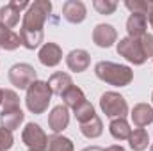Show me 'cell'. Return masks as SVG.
Here are the masks:
<instances>
[{
    "label": "cell",
    "instance_id": "1",
    "mask_svg": "<svg viewBox=\"0 0 153 151\" xmlns=\"http://www.w3.org/2000/svg\"><path fill=\"white\" fill-rule=\"evenodd\" d=\"M52 11V2L50 0H38L27 7V13L23 14L22 29H20V38L22 44L27 50H36L45 39V21Z\"/></svg>",
    "mask_w": 153,
    "mask_h": 151
},
{
    "label": "cell",
    "instance_id": "2",
    "mask_svg": "<svg viewBox=\"0 0 153 151\" xmlns=\"http://www.w3.org/2000/svg\"><path fill=\"white\" fill-rule=\"evenodd\" d=\"M94 73L100 80H103L111 85H116V87H125L134 80V71L128 66L109 62V61L98 62L94 66Z\"/></svg>",
    "mask_w": 153,
    "mask_h": 151
},
{
    "label": "cell",
    "instance_id": "3",
    "mask_svg": "<svg viewBox=\"0 0 153 151\" xmlns=\"http://www.w3.org/2000/svg\"><path fill=\"white\" fill-rule=\"evenodd\" d=\"M50 98H52V91H50L48 84L36 80L27 89V98H25L27 109L32 114H43L50 105Z\"/></svg>",
    "mask_w": 153,
    "mask_h": 151
},
{
    "label": "cell",
    "instance_id": "4",
    "mask_svg": "<svg viewBox=\"0 0 153 151\" xmlns=\"http://www.w3.org/2000/svg\"><path fill=\"white\" fill-rule=\"evenodd\" d=\"M100 107H102V110H103L105 115H109V117H112V119L125 117V115L128 114L126 100H125L121 94L112 93V91L102 94V98H100Z\"/></svg>",
    "mask_w": 153,
    "mask_h": 151
},
{
    "label": "cell",
    "instance_id": "5",
    "mask_svg": "<svg viewBox=\"0 0 153 151\" xmlns=\"http://www.w3.org/2000/svg\"><path fill=\"white\" fill-rule=\"evenodd\" d=\"M117 53L121 57H125L128 62L135 64V66H141L144 64L146 61V55L143 52V46H141V41L134 38H123L119 39L117 43Z\"/></svg>",
    "mask_w": 153,
    "mask_h": 151
},
{
    "label": "cell",
    "instance_id": "6",
    "mask_svg": "<svg viewBox=\"0 0 153 151\" xmlns=\"http://www.w3.org/2000/svg\"><path fill=\"white\" fill-rule=\"evenodd\" d=\"M22 139L25 142V146L29 148V151H46L48 150V137L43 132V128L36 124V123H29L23 128Z\"/></svg>",
    "mask_w": 153,
    "mask_h": 151
},
{
    "label": "cell",
    "instance_id": "7",
    "mask_svg": "<svg viewBox=\"0 0 153 151\" xmlns=\"http://www.w3.org/2000/svg\"><path fill=\"white\" fill-rule=\"evenodd\" d=\"M36 80V70L30 64H14L9 70V82L18 89H29Z\"/></svg>",
    "mask_w": 153,
    "mask_h": 151
},
{
    "label": "cell",
    "instance_id": "8",
    "mask_svg": "<svg viewBox=\"0 0 153 151\" xmlns=\"http://www.w3.org/2000/svg\"><path fill=\"white\" fill-rule=\"evenodd\" d=\"M30 4L29 2H18V0H13V2H9V4H5L4 7H0V23L2 25H5L7 29H13V27H16L18 25V21H20V13H22V9H25V7H29Z\"/></svg>",
    "mask_w": 153,
    "mask_h": 151
},
{
    "label": "cell",
    "instance_id": "9",
    "mask_svg": "<svg viewBox=\"0 0 153 151\" xmlns=\"http://www.w3.org/2000/svg\"><path fill=\"white\" fill-rule=\"evenodd\" d=\"M39 62L43 66H48V68H53L57 66L61 61H62V50L57 43H45L41 48H39Z\"/></svg>",
    "mask_w": 153,
    "mask_h": 151
},
{
    "label": "cell",
    "instance_id": "10",
    "mask_svg": "<svg viewBox=\"0 0 153 151\" xmlns=\"http://www.w3.org/2000/svg\"><path fill=\"white\" fill-rule=\"evenodd\" d=\"M117 39V32L112 25H107V23H100L94 27L93 30V41L94 44H98L100 48H109L112 46Z\"/></svg>",
    "mask_w": 153,
    "mask_h": 151
},
{
    "label": "cell",
    "instance_id": "11",
    "mask_svg": "<svg viewBox=\"0 0 153 151\" xmlns=\"http://www.w3.org/2000/svg\"><path fill=\"white\" fill-rule=\"evenodd\" d=\"M70 123V112L66 105H57L52 109V112L48 114V126L53 133L62 132Z\"/></svg>",
    "mask_w": 153,
    "mask_h": 151
},
{
    "label": "cell",
    "instance_id": "12",
    "mask_svg": "<svg viewBox=\"0 0 153 151\" xmlns=\"http://www.w3.org/2000/svg\"><path fill=\"white\" fill-rule=\"evenodd\" d=\"M148 29V16L141 14V13H132L130 18L126 20V30H128V38L139 39L146 34Z\"/></svg>",
    "mask_w": 153,
    "mask_h": 151
},
{
    "label": "cell",
    "instance_id": "13",
    "mask_svg": "<svg viewBox=\"0 0 153 151\" xmlns=\"http://www.w3.org/2000/svg\"><path fill=\"white\" fill-rule=\"evenodd\" d=\"M85 5L80 0H68L62 5V16L70 23H82L85 20Z\"/></svg>",
    "mask_w": 153,
    "mask_h": 151
},
{
    "label": "cell",
    "instance_id": "14",
    "mask_svg": "<svg viewBox=\"0 0 153 151\" xmlns=\"http://www.w3.org/2000/svg\"><path fill=\"white\" fill-rule=\"evenodd\" d=\"M66 64L71 71L75 73H82L89 68L91 64V55L85 50H71L66 57Z\"/></svg>",
    "mask_w": 153,
    "mask_h": 151
},
{
    "label": "cell",
    "instance_id": "15",
    "mask_svg": "<svg viewBox=\"0 0 153 151\" xmlns=\"http://www.w3.org/2000/svg\"><path fill=\"white\" fill-rule=\"evenodd\" d=\"M130 115L135 128H144L150 123H153V107L148 103H137Z\"/></svg>",
    "mask_w": 153,
    "mask_h": 151
},
{
    "label": "cell",
    "instance_id": "16",
    "mask_svg": "<svg viewBox=\"0 0 153 151\" xmlns=\"http://www.w3.org/2000/svg\"><path fill=\"white\" fill-rule=\"evenodd\" d=\"M46 84H48L52 94H59V96H62V94L73 85V80H71V76L68 75V73L57 71V73H53V75L48 78Z\"/></svg>",
    "mask_w": 153,
    "mask_h": 151
},
{
    "label": "cell",
    "instance_id": "17",
    "mask_svg": "<svg viewBox=\"0 0 153 151\" xmlns=\"http://www.w3.org/2000/svg\"><path fill=\"white\" fill-rule=\"evenodd\" d=\"M25 114L22 112V109H14V110H7V112H0V121H2V128L13 132L16 128H20L22 121H23Z\"/></svg>",
    "mask_w": 153,
    "mask_h": 151
},
{
    "label": "cell",
    "instance_id": "18",
    "mask_svg": "<svg viewBox=\"0 0 153 151\" xmlns=\"http://www.w3.org/2000/svg\"><path fill=\"white\" fill-rule=\"evenodd\" d=\"M109 130H111V135L114 137L116 141H126L132 135V128H130V124L126 123L125 117L112 119L111 124H109Z\"/></svg>",
    "mask_w": 153,
    "mask_h": 151
},
{
    "label": "cell",
    "instance_id": "19",
    "mask_svg": "<svg viewBox=\"0 0 153 151\" xmlns=\"http://www.w3.org/2000/svg\"><path fill=\"white\" fill-rule=\"evenodd\" d=\"M80 132H82V135L87 137V139H96V137H100L102 132H103L102 119H100L98 115H94V117H91L89 121L80 123Z\"/></svg>",
    "mask_w": 153,
    "mask_h": 151
},
{
    "label": "cell",
    "instance_id": "20",
    "mask_svg": "<svg viewBox=\"0 0 153 151\" xmlns=\"http://www.w3.org/2000/svg\"><path fill=\"white\" fill-rule=\"evenodd\" d=\"M62 100H64V105H66L68 109H73V110H75L76 107H80L84 101H87L85 96H84V93H82V89L76 87V85H71V87L62 94Z\"/></svg>",
    "mask_w": 153,
    "mask_h": 151
},
{
    "label": "cell",
    "instance_id": "21",
    "mask_svg": "<svg viewBox=\"0 0 153 151\" xmlns=\"http://www.w3.org/2000/svg\"><path fill=\"white\" fill-rule=\"evenodd\" d=\"M128 141H130V148L134 151H144L150 144V135L144 128H135Z\"/></svg>",
    "mask_w": 153,
    "mask_h": 151
},
{
    "label": "cell",
    "instance_id": "22",
    "mask_svg": "<svg viewBox=\"0 0 153 151\" xmlns=\"http://www.w3.org/2000/svg\"><path fill=\"white\" fill-rule=\"evenodd\" d=\"M46 151H73V142L68 137L55 133V135L48 137V150Z\"/></svg>",
    "mask_w": 153,
    "mask_h": 151
},
{
    "label": "cell",
    "instance_id": "23",
    "mask_svg": "<svg viewBox=\"0 0 153 151\" xmlns=\"http://www.w3.org/2000/svg\"><path fill=\"white\" fill-rule=\"evenodd\" d=\"M2 112H7V110H14V109H20V98L14 91L11 89H5L4 91V96H2Z\"/></svg>",
    "mask_w": 153,
    "mask_h": 151
},
{
    "label": "cell",
    "instance_id": "24",
    "mask_svg": "<svg viewBox=\"0 0 153 151\" xmlns=\"http://www.w3.org/2000/svg\"><path fill=\"white\" fill-rule=\"evenodd\" d=\"M152 4L150 0H126L125 2V7L130 9L132 13H141V14H148L150 9H152Z\"/></svg>",
    "mask_w": 153,
    "mask_h": 151
},
{
    "label": "cell",
    "instance_id": "25",
    "mask_svg": "<svg viewBox=\"0 0 153 151\" xmlns=\"http://www.w3.org/2000/svg\"><path fill=\"white\" fill-rule=\"evenodd\" d=\"M96 114H94V109H93V105L89 103V101H84L80 107H76L75 109V117L78 123H85V121H89L91 117H94Z\"/></svg>",
    "mask_w": 153,
    "mask_h": 151
},
{
    "label": "cell",
    "instance_id": "26",
    "mask_svg": "<svg viewBox=\"0 0 153 151\" xmlns=\"http://www.w3.org/2000/svg\"><path fill=\"white\" fill-rule=\"evenodd\" d=\"M93 7L100 13V14H112L117 9V2L114 0H94Z\"/></svg>",
    "mask_w": 153,
    "mask_h": 151
},
{
    "label": "cell",
    "instance_id": "27",
    "mask_svg": "<svg viewBox=\"0 0 153 151\" xmlns=\"http://www.w3.org/2000/svg\"><path fill=\"white\" fill-rule=\"evenodd\" d=\"M13 142H14L13 133H11L9 130H5V128L0 126V151L11 150V148H13Z\"/></svg>",
    "mask_w": 153,
    "mask_h": 151
},
{
    "label": "cell",
    "instance_id": "28",
    "mask_svg": "<svg viewBox=\"0 0 153 151\" xmlns=\"http://www.w3.org/2000/svg\"><path fill=\"white\" fill-rule=\"evenodd\" d=\"M20 44H22V38H20V34H16L14 30H11L9 38L5 39V43L2 44V50H16Z\"/></svg>",
    "mask_w": 153,
    "mask_h": 151
},
{
    "label": "cell",
    "instance_id": "29",
    "mask_svg": "<svg viewBox=\"0 0 153 151\" xmlns=\"http://www.w3.org/2000/svg\"><path fill=\"white\" fill-rule=\"evenodd\" d=\"M139 41H141V46H143V52H144L146 59L153 57V36L152 34H144L143 38H139Z\"/></svg>",
    "mask_w": 153,
    "mask_h": 151
},
{
    "label": "cell",
    "instance_id": "30",
    "mask_svg": "<svg viewBox=\"0 0 153 151\" xmlns=\"http://www.w3.org/2000/svg\"><path fill=\"white\" fill-rule=\"evenodd\" d=\"M9 34H11V29H7L5 25L0 23V48H2V44L5 43V39L9 38Z\"/></svg>",
    "mask_w": 153,
    "mask_h": 151
},
{
    "label": "cell",
    "instance_id": "31",
    "mask_svg": "<svg viewBox=\"0 0 153 151\" xmlns=\"http://www.w3.org/2000/svg\"><path fill=\"white\" fill-rule=\"evenodd\" d=\"M146 16H148V21H150V25H152V29H153V4H152V9H150V13H148Z\"/></svg>",
    "mask_w": 153,
    "mask_h": 151
},
{
    "label": "cell",
    "instance_id": "32",
    "mask_svg": "<svg viewBox=\"0 0 153 151\" xmlns=\"http://www.w3.org/2000/svg\"><path fill=\"white\" fill-rule=\"evenodd\" d=\"M103 151H125L121 146H111V148H107V150H103Z\"/></svg>",
    "mask_w": 153,
    "mask_h": 151
},
{
    "label": "cell",
    "instance_id": "33",
    "mask_svg": "<svg viewBox=\"0 0 153 151\" xmlns=\"http://www.w3.org/2000/svg\"><path fill=\"white\" fill-rule=\"evenodd\" d=\"M82 151H103V150L98 148V146H91V148H85V150H82Z\"/></svg>",
    "mask_w": 153,
    "mask_h": 151
},
{
    "label": "cell",
    "instance_id": "34",
    "mask_svg": "<svg viewBox=\"0 0 153 151\" xmlns=\"http://www.w3.org/2000/svg\"><path fill=\"white\" fill-rule=\"evenodd\" d=\"M2 96H4V91L0 89V105H2Z\"/></svg>",
    "mask_w": 153,
    "mask_h": 151
},
{
    "label": "cell",
    "instance_id": "35",
    "mask_svg": "<svg viewBox=\"0 0 153 151\" xmlns=\"http://www.w3.org/2000/svg\"><path fill=\"white\" fill-rule=\"evenodd\" d=\"M152 151H153V144H152Z\"/></svg>",
    "mask_w": 153,
    "mask_h": 151
},
{
    "label": "cell",
    "instance_id": "36",
    "mask_svg": "<svg viewBox=\"0 0 153 151\" xmlns=\"http://www.w3.org/2000/svg\"><path fill=\"white\" fill-rule=\"evenodd\" d=\"M152 100H153V94H152Z\"/></svg>",
    "mask_w": 153,
    "mask_h": 151
}]
</instances>
